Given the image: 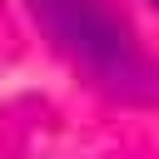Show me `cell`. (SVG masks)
<instances>
[{"instance_id":"cell-2","label":"cell","mask_w":159,"mask_h":159,"mask_svg":"<svg viewBox=\"0 0 159 159\" xmlns=\"http://www.w3.org/2000/svg\"><path fill=\"white\" fill-rule=\"evenodd\" d=\"M154 5H159V0H154Z\"/></svg>"},{"instance_id":"cell-1","label":"cell","mask_w":159,"mask_h":159,"mask_svg":"<svg viewBox=\"0 0 159 159\" xmlns=\"http://www.w3.org/2000/svg\"><path fill=\"white\" fill-rule=\"evenodd\" d=\"M50 45L124 104L159 99V65L104 0H25Z\"/></svg>"}]
</instances>
